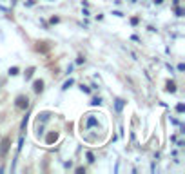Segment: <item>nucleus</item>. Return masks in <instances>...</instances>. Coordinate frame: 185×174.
Returning a JSON list of instances; mask_svg holds the SVG:
<instances>
[{"label": "nucleus", "mask_w": 185, "mask_h": 174, "mask_svg": "<svg viewBox=\"0 0 185 174\" xmlns=\"http://www.w3.org/2000/svg\"><path fill=\"white\" fill-rule=\"evenodd\" d=\"M15 105H17V109L26 111V109L29 107V98L24 96V94H20V96H17V100H15Z\"/></svg>", "instance_id": "f257e3e1"}, {"label": "nucleus", "mask_w": 185, "mask_h": 174, "mask_svg": "<svg viewBox=\"0 0 185 174\" xmlns=\"http://www.w3.org/2000/svg\"><path fill=\"white\" fill-rule=\"evenodd\" d=\"M9 147H11V140L6 136L2 142H0V158H6L9 152Z\"/></svg>", "instance_id": "f03ea898"}, {"label": "nucleus", "mask_w": 185, "mask_h": 174, "mask_svg": "<svg viewBox=\"0 0 185 174\" xmlns=\"http://www.w3.org/2000/svg\"><path fill=\"white\" fill-rule=\"evenodd\" d=\"M42 89H44V82H42V80H34V82H33V91L36 93V94L42 93Z\"/></svg>", "instance_id": "7ed1b4c3"}, {"label": "nucleus", "mask_w": 185, "mask_h": 174, "mask_svg": "<svg viewBox=\"0 0 185 174\" xmlns=\"http://www.w3.org/2000/svg\"><path fill=\"white\" fill-rule=\"evenodd\" d=\"M56 140H58V132H49L47 138H46V143H47V145H51V143H54Z\"/></svg>", "instance_id": "20e7f679"}, {"label": "nucleus", "mask_w": 185, "mask_h": 174, "mask_svg": "<svg viewBox=\"0 0 185 174\" xmlns=\"http://www.w3.org/2000/svg\"><path fill=\"white\" fill-rule=\"evenodd\" d=\"M167 91L169 93H176V83L174 82H167Z\"/></svg>", "instance_id": "39448f33"}, {"label": "nucleus", "mask_w": 185, "mask_h": 174, "mask_svg": "<svg viewBox=\"0 0 185 174\" xmlns=\"http://www.w3.org/2000/svg\"><path fill=\"white\" fill-rule=\"evenodd\" d=\"M89 116H91V114H89ZM93 125H98V122H96V118H89V120H87V127H93Z\"/></svg>", "instance_id": "423d86ee"}, {"label": "nucleus", "mask_w": 185, "mask_h": 174, "mask_svg": "<svg viewBox=\"0 0 185 174\" xmlns=\"http://www.w3.org/2000/svg\"><path fill=\"white\" fill-rule=\"evenodd\" d=\"M33 73H34V67H29V69H27V71H26V73H24V74H26V80H29V78H31V76H33Z\"/></svg>", "instance_id": "0eeeda50"}, {"label": "nucleus", "mask_w": 185, "mask_h": 174, "mask_svg": "<svg viewBox=\"0 0 185 174\" xmlns=\"http://www.w3.org/2000/svg\"><path fill=\"white\" fill-rule=\"evenodd\" d=\"M123 103H125V102H123V100H120V98H118V100H116V105H114V107H116V111L120 112V111H122V107H123Z\"/></svg>", "instance_id": "6e6552de"}, {"label": "nucleus", "mask_w": 185, "mask_h": 174, "mask_svg": "<svg viewBox=\"0 0 185 174\" xmlns=\"http://www.w3.org/2000/svg\"><path fill=\"white\" fill-rule=\"evenodd\" d=\"M73 83H74V80H71V78H69V80H67L66 83H64V87H62V89H64V91H66V89H69V87L73 85Z\"/></svg>", "instance_id": "1a4fd4ad"}, {"label": "nucleus", "mask_w": 185, "mask_h": 174, "mask_svg": "<svg viewBox=\"0 0 185 174\" xmlns=\"http://www.w3.org/2000/svg\"><path fill=\"white\" fill-rule=\"evenodd\" d=\"M9 74H11V76H17L18 74V67H11L9 69Z\"/></svg>", "instance_id": "9d476101"}, {"label": "nucleus", "mask_w": 185, "mask_h": 174, "mask_svg": "<svg viewBox=\"0 0 185 174\" xmlns=\"http://www.w3.org/2000/svg\"><path fill=\"white\" fill-rule=\"evenodd\" d=\"M36 49H38V51H42V53H46V51H47L49 47H47V46H40V42H38V46H36Z\"/></svg>", "instance_id": "9b49d317"}, {"label": "nucleus", "mask_w": 185, "mask_h": 174, "mask_svg": "<svg viewBox=\"0 0 185 174\" xmlns=\"http://www.w3.org/2000/svg\"><path fill=\"white\" fill-rule=\"evenodd\" d=\"M47 118H49V114H47V112H42V114H40V116H38V120H42V122H46V120H47Z\"/></svg>", "instance_id": "f8f14e48"}, {"label": "nucleus", "mask_w": 185, "mask_h": 174, "mask_svg": "<svg viewBox=\"0 0 185 174\" xmlns=\"http://www.w3.org/2000/svg\"><path fill=\"white\" fill-rule=\"evenodd\" d=\"M100 103H102V100H100V98H93V102H91V105H100Z\"/></svg>", "instance_id": "ddd939ff"}, {"label": "nucleus", "mask_w": 185, "mask_h": 174, "mask_svg": "<svg viewBox=\"0 0 185 174\" xmlns=\"http://www.w3.org/2000/svg\"><path fill=\"white\" fill-rule=\"evenodd\" d=\"M87 161H89V163L94 161V154H93V152H87Z\"/></svg>", "instance_id": "4468645a"}, {"label": "nucleus", "mask_w": 185, "mask_h": 174, "mask_svg": "<svg viewBox=\"0 0 185 174\" xmlns=\"http://www.w3.org/2000/svg\"><path fill=\"white\" fill-rule=\"evenodd\" d=\"M176 111H178V112H183V111H185V105H183V103H178V105H176Z\"/></svg>", "instance_id": "2eb2a0df"}, {"label": "nucleus", "mask_w": 185, "mask_h": 174, "mask_svg": "<svg viewBox=\"0 0 185 174\" xmlns=\"http://www.w3.org/2000/svg\"><path fill=\"white\" fill-rule=\"evenodd\" d=\"M176 15H178V17H183V9L178 7V9H176Z\"/></svg>", "instance_id": "dca6fc26"}, {"label": "nucleus", "mask_w": 185, "mask_h": 174, "mask_svg": "<svg viewBox=\"0 0 185 174\" xmlns=\"http://www.w3.org/2000/svg\"><path fill=\"white\" fill-rule=\"evenodd\" d=\"M82 172H86V169H84V167H78V169H76V174H82Z\"/></svg>", "instance_id": "f3484780"}, {"label": "nucleus", "mask_w": 185, "mask_h": 174, "mask_svg": "<svg viewBox=\"0 0 185 174\" xmlns=\"http://www.w3.org/2000/svg\"><path fill=\"white\" fill-rule=\"evenodd\" d=\"M76 64H78V65H80V64H84V56H78L76 58Z\"/></svg>", "instance_id": "a211bd4d"}, {"label": "nucleus", "mask_w": 185, "mask_h": 174, "mask_svg": "<svg viewBox=\"0 0 185 174\" xmlns=\"http://www.w3.org/2000/svg\"><path fill=\"white\" fill-rule=\"evenodd\" d=\"M82 91H84V93H91V89L86 87V85H82Z\"/></svg>", "instance_id": "6ab92c4d"}, {"label": "nucleus", "mask_w": 185, "mask_h": 174, "mask_svg": "<svg viewBox=\"0 0 185 174\" xmlns=\"http://www.w3.org/2000/svg\"><path fill=\"white\" fill-rule=\"evenodd\" d=\"M154 2H156V4H162V2H163V0H154Z\"/></svg>", "instance_id": "aec40b11"}]
</instances>
